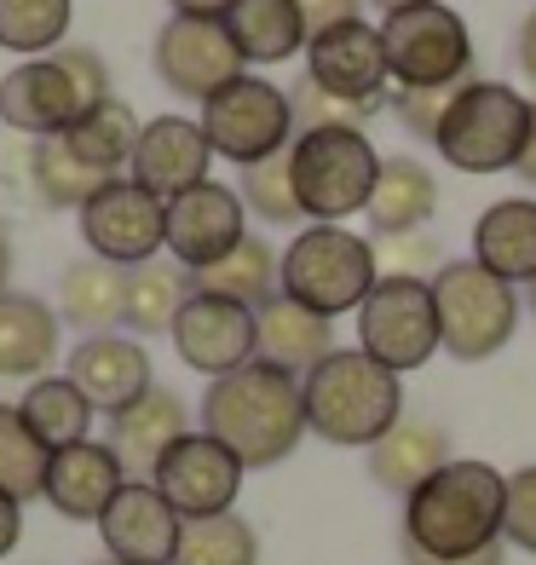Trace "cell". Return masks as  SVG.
<instances>
[{"instance_id":"obj_1","label":"cell","mask_w":536,"mask_h":565,"mask_svg":"<svg viewBox=\"0 0 536 565\" xmlns=\"http://www.w3.org/2000/svg\"><path fill=\"white\" fill-rule=\"evenodd\" d=\"M502 520H507V473L473 456H450L427 484L404 497L398 548H416L427 559H473L507 543Z\"/></svg>"},{"instance_id":"obj_2","label":"cell","mask_w":536,"mask_h":565,"mask_svg":"<svg viewBox=\"0 0 536 565\" xmlns=\"http://www.w3.org/2000/svg\"><path fill=\"white\" fill-rule=\"evenodd\" d=\"M202 433H214L243 468H277V461H289L305 439L300 375H283L254 358L237 375L208 381V393H202Z\"/></svg>"},{"instance_id":"obj_3","label":"cell","mask_w":536,"mask_h":565,"mask_svg":"<svg viewBox=\"0 0 536 565\" xmlns=\"http://www.w3.org/2000/svg\"><path fill=\"white\" fill-rule=\"evenodd\" d=\"M300 387H305V433H318L323 445L341 450H369L410 416L404 409V375H393L357 347L329 352Z\"/></svg>"},{"instance_id":"obj_4","label":"cell","mask_w":536,"mask_h":565,"mask_svg":"<svg viewBox=\"0 0 536 565\" xmlns=\"http://www.w3.org/2000/svg\"><path fill=\"white\" fill-rule=\"evenodd\" d=\"M110 70L93 46H58L46 58H18V70L0 75V121L18 139H58L98 105H110Z\"/></svg>"},{"instance_id":"obj_5","label":"cell","mask_w":536,"mask_h":565,"mask_svg":"<svg viewBox=\"0 0 536 565\" xmlns=\"http://www.w3.org/2000/svg\"><path fill=\"white\" fill-rule=\"evenodd\" d=\"M380 162L387 157L369 145L364 127H312V134H294L289 173H294L300 220L346 225L352 214H364L375 179H380Z\"/></svg>"},{"instance_id":"obj_6","label":"cell","mask_w":536,"mask_h":565,"mask_svg":"<svg viewBox=\"0 0 536 565\" xmlns=\"http://www.w3.org/2000/svg\"><path fill=\"white\" fill-rule=\"evenodd\" d=\"M375 282H380L375 243L346 225H305L283 248V266H277V295L300 300L305 312H318L329 323L341 312H357Z\"/></svg>"},{"instance_id":"obj_7","label":"cell","mask_w":536,"mask_h":565,"mask_svg":"<svg viewBox=\"0 0 536 565\" xmlns=\"http://www.w3.org/2000/svg\"><path fill=\"white\" fill-rule=\"evenodd\" d=\"M530 110L536 105L507 82H462L444 105L432 150L455 173H507V168H519Z\"/></svg>"},{"instance_id":"obj_8","label":"cell","mask_w":536,"mask_h":565,"mask_svg":"<svg viewBox=\"0 0 536 565\" xmlns=\"http://www.w3.org/2000/svg\"><path fill=\"white\" fill-rule=\"evenodd\" d=\"M380 46H387V75L398 93H450L473 82V35L468 18L444 0L380 18Z\"/></svg>"},{"instance_id":"obj_9","label":"cell","mask_w":536,"mask_h":565,"mask_svg":"<svg viewBox=\"0 0 536 565\" xmlns=\"http://www.w3.org/2000/svg\"><path fill=\"white\" fill-rule=\"evenodd\" d=\"M432 306H439V341L462 364L496 358L519 329V289L491 277L479 260H450L432 277Z\"/></svg>"},{"instance_id":"obj_10","label":"cell","mask_w":536,"mask_h":565,"mask_svg":"<svg viewBox=\"0 0 536 565\" xmlns=\"http://www.w3.org/2000/svg\"><path fill=\"white\" fill-rule=\"evenodd\" d=\"M202 134H208V150L237 168H254L277 157V150L294 145V105L289 87L266 82V75H243V82L219 87L208 105H202Z\"/></svg>"},{"instance_id":"obj_11","label":"cell","mask_w":536,"mask_h":565,"mask_svg":"<svg viewBox=\"0 0 536 565\" xmlns=\"http://www.w3.org/2000/svg\"><path fill=\"white\" fill-rule=\"evenodd\" d=\"M357 352H369L375 364H387L393 375H410V370L427 364L432 352H444L432 282L380 277L369 289V300L357 306Z\"/></svg>"},{"instance_id":"obj_12","label":"cell","mask_w":536,"mask_h":565,"mask_svg":"<svg viewBox=\"0 0 536 565\" xmlns=\"http://www.w3.org/2000/svg\"><path fill=\"white\" fill-rule=\"evenodd\" d=\"M150 64H157L162 87L173 98H185V105H208L219 87H232L248 75L237 41L219 18H179V12H168V23L157 30Z\"/></svg>"},{"instance_id":"obj_13","label":"cell","mask_w":536,"mask_h":565,"mask_svg":"<svg viewBox=\"0 0 536 565\" xmlns=\"http://www.w3.org/2000/svg\"><path fill=\"white\" fill-rule=\"evenodd\" d=\"M75 220H82V243L93 260H110L121 271L168 254V202L133 185V179H110Z\"/></svg>"},{"instance_id":"obj_14","label":"cell","mask_w":536,"mask_h":565,"mask_svg":"<svg viewBox=\"0 0 536 565\" xmlns=\"http://www.w3.org/2000/svg\"><path fill=\"white\" fill-rule=\"evenodd\" d=\"M243 461L225 450L214 433L191 427L162 461L150 484L168 497V508L179 520H214V513H237V497H243Z\"/></svg>"},{"instance_id":"obj_15","label":"cell","mask_w":536,"mask_h":565,"mask_svg":"<svg viewBox=\"0 0 536 565\" xmlns=\"http://www.w3.org/2000/svg\"><path fill=\"white\" fill-rule=\"evenodd\" d=\"M305 82L323 87L329 98H346V105H387V46H380V23L346 18L335 30H323L305 41Z\"/></svg>"},{"instance_id":"obj_16","label":"cell","mask_w":536,"mask_h":565,"mask_svg":"<svg viewBox=\"0 0 536 565\" xmlns=\"http://www.w3.org/2000/svg\"><path fill=\"white\" fill-rule=\"evenodd\" d=\"M243 237H248V209L232 185H219V179L168 202V260H179L185 271H208Z\"/></svg>"},{"instance_id":"obj_17","label":"cell","mask_w":536,"mask_h":565,"mask_svg":"<svg viewBox=\"0 0 536 565\" xmlns=\"http://www.w3.org/2000/svg\"><path fill=\"white\" fill-rule=\"evenodd\" d=\"M173 352L185 370L208 381L237 375L243 364H254V312L219 295H191L173 323Z\"/></svg>"},{"instance_id":"obj_18","label":"cell","mask_w":536,"mask_h":565,"mask_svg":"<svg viewBox=\"0 0 536 565\" xmlns=\"http://www.w3.org/2000/svg\"><path fill=\"white\" fill-rule=\"evenodd\" d=\"M179 531H185V520L168 508L157 484L127 479L121 497L98 520V543H105V559H121V565H173Z\"/></svg>"},{"instance_id":"obj_19","label":"cell","mask_w":536,"mask_h":565,"mask_svg":"<svg viewBox=\"0 0 536 565\" xmlns=\"http://www.w3.org/2000/svg\"><path fill=\"white\" fill-rule=\"evenodd\" d=\"M214 168V150H208V134H202V121L191 116H157L139 127V150H133V168H127V179L133 185H144L150 196H185L196 185H208Z\"/></svg>"},{"instance_id":"obj_20","label":"cell","mask_w":536,"mask_h":565,"mask_svg":"<svg viewBox=\"0 0 536 565\" xmlns=\"http://www.w3.org/2000/svg\"><path fill=\"white\" fill-rule=\"evenodd\" d=\"M75 387L87 393V404L98 416H116V409L139 404L150 387H157V370H150V352L139 347V335H82L69 347V370H64Z\"/></svg>"},{"instance_id":"obj_21","label":"cell","mask_w":536,"mask_h":565,"mask_svg":"<svg viewBox=\"0 0 536 565\" xmlns=\"http://www.w3.org/2000/svg\"><path fill=\"white\" fill-rule=\"evenodd\" d=\"M127 484V468L116 461V450L105 439H82L69 450H53V468H46V491L41 502L58 513V520H75V525H98L105 508L121 497Z\"/></svg>"},{"instance_id":"obj_22","label":"cell","mask_w":536,"mask_h":565,"mask_svg":"<svg viewBox=\"0 0 536 565\" xmlns=\"http://www.w3.org/2000/svg\"><path fill=\"white\" fill-rule=\"evenodd\" d=\"M191 433V409L173 387H150L139 404H127L110 416V433L105 445L116 450V461L127 468V479H150L157 461Z\"/></svg>"},{"instance_id":"obj_23","label":"cell","mask_w":536,"mask_h":565,"mask_svg":"<svg viewBox=\"0 0 536 565\" xmlns=\"http://www.w3.org/2000/svg\"><path fill=\"white\" fill-rule=\"evenodd\" d=\"M329 352H341L335 347V323L318 318V312H305L300 300L271 295L260 312H254V358H260V364L305 381Z\"/></svg>"},{"instance_id":"obj_24","label":"cell","mask_w":536,"mask_h":565,"mask_svg":"<svg viewBox=\"0 0 536 565\" xmlns=\"http://www.w3.org/2000/svg\"><path fill=\"white\" fill-rule=\"evenodd\" d=\"M64 318L41 295H0V381H41L58 358Z\"/></svg>"},{"instance_id":"obj_25","label":"cell","mask_w":536,"mask_h":565,"mask_svg":"<svg viewBox=\"0 0 536 565\" xmlns=\"http://www.w3.org/2000/svg\"><path fill=\"white\" fill-rule=\"evenodd\" d=\"M473 260L502 282H536V196H502L473 220Z\"/></svg>"},{"instance_id":"obj_26","label":"cell","mask_w":536,"mask_h":565,"mask_svg":"<svg viewBox=\"0 0 536 565\" xmlns=\"http://www.w3.org/2000/svg\"><path fill=\"white\" fill-rule=\"evenodd\" d=\"M364 461H369V479L380 484V491L410 497L416 484H427L450 461V433L439 422H427V416H404L387 439H375L364 450Z\"/></svg>"},{"instance_id":"obj_27","label":"cell","mask_w":536,"mask_h":565,"mask_svg":"<svg viewBox=\"0 0 536 565\" xmlns=\"http://www.w3.org/2000/svg\"><path fill=\"white\" fill-rule=\"evenodd\" d=\"M432 214H439V179H432L427 162L416 157H387L380 162V179L369 191V237H404V231H427Z\"/></svg>"},{"instance_id":"obj_28","label":"cell","mask_w":536,"mask_h":565,"mask_svg":"<svg viewBox=\"0 0 536 565\" xmlns=\"http://www.w3.org/2000/svg\"><path fill=\"white\" fill-rule=\"evenodd\" d=\"M196 295L191 271L179 260H150L127 271V295H121V329L127 335H173L185 300Z\"/></svg>"},{"instance_id":"obj_29","label":"cell","mask_w":536,"mask_h":565,"mask_svg":"<svg viewBox=\"0 0 536 565\" xmlns=\"http://www.w3.org/2000/svg\"><path fill=\"white\" fill-rule=\"evenodd\" d=\"M219 23L232 30L243 64H283V58H294L300 46L312 41L294 0H237Z\"/></svg>"},{"instance_id":"obj_30","label":"cell","mask_w":536,"mask_h":565,"mask_svg":"<svg viewBox=\"0 0 536 565\" xmlns=\"http://www.w3.org/2000/svg\"><path fill=\"white\" fill-rule=\"evenodd\" d=\"M121 295H127V271L110 260H75L58 277V318L82 335H110L121 323Z\"/></svg>"},{"instance_id":"obj_31","label":"cell","mask_w":536,"mask_h":565,"mask_svg":"<svg viewBox=\"0 0 536 565\" xmlns=\"http://www.w3.org/2000/svg\"><path fill=\"white\" fill-rule=\"evenodd\" d=\"M277 266H283V254H277L260 231H248L225 260H214L208 271H191V282H196V295H219V300H237L248 312H260L277 295Z\"/></svg>"},{"instance_id":"obj_32","label":"cell","mask_w":536,"mask_h":565,"mask_svg":"<svg viewBox=\"0 0 536 565\" xmlns=\"http://www.w3.org/2000/svg\"><path fill=\"white\" fill-rule=\"evenodd\" d=\"M18 409H23V422H30L41 439H46V450H69V445L93 439V416H98V409L87 404V393L75 387L69 375L30 381L23 398H18Z\"/></svg>"},{"instance_id":"obj_33","label":"cell","mask_w":536,"mask_h":565,"mask_svg":"<svg viewBox=\"0 0 536 565\" xmlns=\"http://www.w3.org/2000/svg\"><path fill=\"white\" fill-rule=\"evenodd\" d=\"M64 150L75 162H87L93 173L105 179H127L121 168H133V150H139V116L121 105V98H110V105H98L93 116H82L69 127V134H58Z\"/></svg>"},{"instance_id":"obj_34","label":"cell","mask_w":536,"mask_h":565,"mask_svg":"<svg viewBox=\"0 0 536 565\" xmlns=\"http://www.w3.org/2000/svg\"><path fill=\"white\" fill-rule=\"evenodd\" d=\"M75 23V0H0V53L46 58Z\"/></svg>"},{"instance_id":"obj_35","label":"cell","mask_w":536,"mask_h":565,"mask_svg":"<svg viewBox=\"0 0 536 565\" xmlns=\"http://www.w3.org/2000/svg\"><path fill=\"white\" fill-rule=\"evenodd\" d=\"M46 468H53L46 439L23 422L18 404H0V491L18 502H35L46 491Z\"/></svg>"},{"instance_id":"obj_36","label":"cell","mask_w":536,"mask_h":565,"mask_svg":"<svg viewBox=\"0 0 536 565\" xmlns=\"http://www.w3.org/2000/svg\"><path fill=\"white\" fill-rule=\"evenodd\" d=\"M173 565H260V531H254L243 513L185 520Z\"/></svg>"},{"instance_id":"obj_37","label":"cell","mask_w":536,"mask_h":565,"mask_svg":"<svg viewBox=\"0 0 536 565\" xmlns=\"http://www.w3.org/2000/svg\"><path fill=\"white\" fill-rule=\"evenodd\" d=\"M30 173H35V196L46 202V209H75V214H82L87 202L110 185L105 173H93L87 162H75L64 150V139L30 145Z\"/></svg>"},{"instance_id":"obj_38","label":"cell","mask_w":536,"mask_h":565,"mask_svg":"<svg viewBox=\"0 0 536 565\" xmlns=\"http://www.w3.org/2000/svg\"><path fill=\"white\" fill-rule=\"evenodd\" d=\"M237 196L248 214H260L266 225H294L300 220V202H294V173H289V150H277V157L243 168L237 179Z\"/></svg>"},{"instance_id":"obj_39","label":"cell","mask_w":536,"mask_h":565,"mask_svg":"<svg viewBox=\"0 0 536 565\" xmlns=\"http://www.w3.org/2000/svg\"><path fill=\"white\" fill-rule=\"evenodd\" d=\"M375 243V260H380V277H416V282H432L450 260H444V243L432 231H404V237H369Z\"/></svg>"},{"instance_id":"obj_40","label":"cell","mask_w":536,"mask_h":565,"mask_svg":"<svg viewBox=\"0 0 536 565\" xmlns=\"http://www.w3.org/2000/svg\"><path fill=\"white\" fill-rule=\"evenodd\" d=\"M289 105H294V134H312V127H364L375 116V105H346V98H329L323 87L305 82V75L289 87Z\"/></svg>"},{"instance_id":"obj_41","label":"cell","mask_w":536,"mask_h":565,"mask_svg":"<svg viewBox=\"0 0 536 565\" xmlns=\"http://www.w3.org/2000/svg\"><path fill=\"white\" fill-rule=\"evenodd\" d=\"M502 536L514 548L536 554V461L519 473H507V520H502Z\"/></svg>"},{"instance_id":"obj_42","label":"cell","mask_w":536,"mask_h":565,"mask_svg":"<svg viewBox=\"0 0 536 565\" xmlns=\"http://www.w3.org/2000/svg\"><path fill=\"white\" fill-rule=\"evenodd\" d=\"M450 93H455V87H450ZM450 93H393V110H398V121L410 127L416 139L432 145V134H439V121H444Z\"/></svg>"},{"instance_id":"obj_43","label":"cell","mask_w":536,"mask_h":565,"mask_svg":"<svg viewBox=\"0 0 536 565\" xmlns=\"http://www.w3.org/2000/svg\"><path fill=\"white\" fill-rule=\"evenodd\" d=\"M300 18H305V35H323L346 18H364V0H294Z\"/></svg>"},{"instance_id":"obj_44","label":"cell","mask_w":536,"mask_h":565,"mask_svg":"<svg viewBox=\"0 0 536 565\" xmlns=\"http://www.w3.org/2000/svg\"><path fill=\"white\" fill-rule=\"evenodd\" d=\"M18 536H23V502L0 491V559L18 548Z\"/></svg>"},{"instance_id":"obj_45","label":"cell","mask_w":536,"mask_h":565,"mask_svg":"<svg viewBox=\"0 0 536 565\" xmlns=\"http://www.w3.org/2000/svg\"><path fill=\"white\" fill-rule=\"evenodd\" d=\"M404 554V565H507V543L502 548H484V554H473V559H427V554H416V548H398Z\"/></svg>"},{"instance_id":"obj_46","label":"cell","mask_w":536,"mask_h":565,"mask_svg":"<svg viewBox=\"0 0 536 565\" xmlns=\"http://www.w3.org/2000/svg\"><path fill=\"white\" fill-rule=\"evenodd\" d=\"M237 0H168V12H179V18H225Z\"/></svg>"},{"instance_id":"obj_47","label":"cell","mask_w":536,"mask_h":565,"mask_svg":"<svg viewBox=\"0 0 536 565\" xmlns=\"http://www.w3.org/2000/svg\"><path fill=\"white\" fill-rule=\"evenodd\" d=\"M519 70H525V82L536 87V12L519 23Z\"/></svg>"},{"instance_id":"obj_48","label":"cell","mask_w":536,"mask_h":565,"mask_svg":"<svg viewBox=\"0 0 536 565\" xmlns=\"http://www.w3.org/2000/svg\"><path fill=\"white\" fill-rule=\"evenodd\" d=\"M525 185H536V110H530V134H525V150H519V168H514Z\"/></svg>"},{"instance_id":"obj_49","label":"cell","mask_w":536,"mask_h":565,"mask_svg":"<svg viewBox=\"0 0 536 565\" xmlns=\"http://www.w3.org/2000/svg\"><path fill=\"white\" fill-rule=\"evenodd\" d=\"M7 282H12V237L0 231V295H7Z\"/></svg>"},{"instance_id":"obj_50","label":"cell","mask_w":536,"mask_h":565,"mask_svg":"<svg viewBox=\"0 0 536 565\" xmlns=\"http://www.w3.org/2000/svg\"><path fill=\"white\" fill-rule=\"evenodd\" d=\"M369 7H375L380 18H393V12H410V7H427V0H369Z\"/></svg>"},{"instance_id":"obj_51","label":"cell","mask_w":536,"mask_h":565,"mask_svg":"<svg viewBox=\"0 0 536 565\" xmlns=\"http://www.w3.org/2000/svg\"><path fill=\"white\" fill-rule=\"evenodd\" d=\"M525 306H530V318H536V282H530V295H525Z\"/></svg>"},{"instance_id":"obj_52","label":"cell","mask_w":536,"mask_h":565,"mask_svg":"<svg viewBox=\"0 0 536 565\" xmlns=\"http://www.w3.org/2000/svg\"><path fill=\"white\" fill-rule=\"evenodd\" d=\"M98 565H121V559H98Z\"/></svg>"}]
</instances>
